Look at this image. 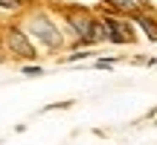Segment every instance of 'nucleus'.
I'll return each instance as SVG.
<instances>
[{
	"instance_id": "obj_1",
	"label": "nucleus",
	"mask_w": 157,
	"mask_h": 145,
	"mask_svg": "<svg viewBox=\"0 0 157 145\" xmlns=\"http://www.w3.org/2000/svg\"><path fill=\"white\" fill-rule=\"evenodd\" d=\"M29 29H32L35 38H41L47 46H58V44H61V35H58V29L52 26V23L47 20L44 15H35L32 20H29Z\"/></svg>"
},
{
	"instance_id": "obj_5",
	"label": "nucleus",
	"mask_w": 157,
	"mask_h": 145,
	"mask_svg": "<svg viewBox=\"0 0 157 145\" xmlns=\"http://www.w3.org/2000/svg\"><path fill=\"white\" fill-rule=\"evenodd\" d=\"M0 9L15 12V9H21V0H0Z\"/></svg>"
},
{
	"instance_id": "obj_6",
	"label": "nucleus",
	"mask_w": 157,
	"mask_h": 145,
	"mask_svg": "<svg viewBox=\"0 0 157 145\" xmlns=\"http://www.w3.org/2000/svg\"><path fill=\"white\" fill-rule=\"evenodd\" d=\"M113 3L122 6V9H131V6H134V0H113Z\"/></svg>"
},
{
	"instance_id": "obj_2",
	"label": "nucleus",
	"mask_w": 157,
	"mask_h": 145,
	"mask_svg": "<svg viewBox=\"0 0 157 145\" xmlns=\"http://www.w3.org/2000/svg\"><path fill=\"white\" fill-rule=\"evenodd\" d=\"M6 44H9V50L15 52L17 58H35V50H32V44H29V38L21 32V29H9V35H6Z\"/></svg>"
},
{
	"instance_id": "obj_3",
	"label": "nucleus",
	"mask_w": 157,
	"mask_h": 145,
	"mask_svg": "<svg viewBox=\"0 0 157 145\" xmlns=\"http://www.w3.org/2000/svg\"><path fill=\"white\" fill-rule=\"evenodd\" d=\"M67 20H70V26H73L84 41H99V38H96V23L90 20L87 15H70Z\"/></svg>"
},
{
	"instance_id": "obj_4",
	"label": "nucleus",
	"mask_w": 157,
	"mask_h": 145,
	"mask_svg": "<svg viewBox=\"0 0 157 145\" xmlns=\"http://www.w3.org/2000/svg\"><path fill=\"white\" fill-rule=\"evenodd\" d=\"M140 26H143V29L148 32V38H157V26H154V23H148L146 17H140Z\"/></svg>"
}]
</instances>
